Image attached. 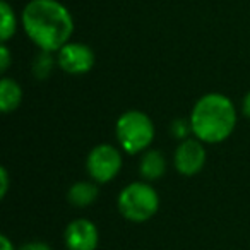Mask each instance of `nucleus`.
Wrapping results in <instances>:
<instances>
[{
	"mask_svg": "<svg viewBox=\"0 0 250 250\" xmlns=\"http://www.w3.org/2000/svg\"><path fill=\"white\" fill-rule=\"evenodd\" d=\"M63 242L67 250H96L100 243L98 226L87 218L72 219L65 226Z\"/></svg>",
	"mask_w": 250,
	"mask_h": 250,
	"instance_id": "6e6552de",
	"label": "nucleus"
},
{
	"mask_svg": "<svg viewBox=\"0 0 250 250\" xmlns=\"http://www.w3.org/2000/svg\"><path fill=\"white\" fill-rule=\"evenodd\" d=\"M22 101V87L12 77H2L0 81V110L2 113H11L18 110Z\"/></svg>",
	"mask_w": 250,
	"mask_h": 250,
	"instance_id": "9b49d317",
	"label": "nucleus"
},
{
	"mask_svg": "<svg viewBox=\"0 0 250 250\" xmlns=\"http://www.w3.org/2000/svg\"><path fill=\"white\" fill-rule=\"evenodd\" d=\"M139 173L143 180L156 182L167 173V158L160 149H147L139 161Z\"/></svg>",
	"mask_w": 250,
	"mask_h": 250,
	"instance_id": "1a4fd4ad",
	"label": "nucleus"
},
{
	"mask_svg": "<svg viewBox=\"0 0 250 250\" xmlns=\"http://www.w3.org/2000/svg\"><path fill=\"white\" fill-rule=\"evenodd\" d=\"M192 134V127H190V120H184V118H177L171 124V136L178 141L187 139L188 136Z\"/></svg>",
	"mask_w": 250,
	"mask_h": 250,
	"instance_id": "4468645a",
	"label": "nucleus"
},
{
	"mask_svg": "<svg viewBox=\"0 0 250 250\" xmlns=\"http://www.w3.org/2000/svg\"><path fill=\"white\" fill-rule=\"evenodd\" d=\"M18 250H52V247L45 242L35 240V242H28V243H24V245H21Z\"/></svg>",
	"mask_w": 250,
	"mask_h": 250,
	"instance_id": "f3484780",
	"label": "nucleus"
},
{
	"mask_svg": "<svg viewBox=\"0 0 250 250\" xmlns=\"http://www.w3.org/2000/svg\"><path fill=\"white\" fill-rule=\"evenodd\" d=\"M96 55L86 43L69 42L57 52V65L70 76H83L94 67Z\"/></svg>",
	"mask_w": 250,
	"mask_h": 250,
	"instance_id": "0eeeda50",
	"label": "nucleus"
},
{
	"mask_svg": "<svg viewBox=\"0 0 250 250\" xmlns=\"http://www.w3.org/2000/svg\"><path fill=\"white\" fill-rule=\"evenodd\" d=\"M124 167V156L122 149H118L113 144H98L89 151L86 158V170L87 175L98 185L108 184L115 180Z\"/></svg>",
	"mask_w": 250,
	"mask_h": 250,
	"instance_id": "39448f33",
	"label": "nucleus"
},
{
	"mask_svg": "<svg viewBox=\"0 0 250 250\" xmlns=\"http://www.w3.org/2000/svg\"><path fill=\"white\" fill-rule=\"evenodd\" d=\"M117 209L127 221L146 223L160 209V195L151 182H130L118 194Z\"/></svg>",
	"mask_w": 250,
	"mask_h": 250,
	"instance_id": "20e7f679",
	"label": "nucleus"
},
{
	"mask_svg": "<svg viewBox=\"0 0 250 250\" xmlns=\"http://www.w3.org/2000/svg\"><path fill=\"white\" fill-rule=\"evenodd\" d=\"M98 195H100V188L98 184L93 180H79L74 182L70 188L67 190V201L74 206V208H87L93 202H96Z\"/></svg>",
	"mask_w": 250,
	"mask_h": 250,
	"instance_id": "9d476101",
	"label": "nucleus"
},
{
	"mask_svg": "<svg viewBox=\"0 0 250 250\" xmlns=\"http://www.w3.org/2000/svg\"><path fill=\"white\" fill-rule=\"evenodd\" d=\"M208 161L206 144L197 137H187L180 141L173 153V167L184 177H194L201 173Z\"/></svg>",
	"mask_w": 250,
	"mask_h": 250,
	"instance_id": "423d86ee",
	"label": "nucleus"
},
{
	"mask_svg": "<svg viewBox=\"0 0 250 250\" xmlns=\"http://www.w3.org/2000/svg\"><path fill=\"white\" fill-rule=\"evenodd\" d=\"M11 63H12L11 50H9L7 43H2V46H0V70H2V72H7Z\"/></svg>",
	"mask_w": 250,
	"mask_h": 250,
	"instance_id": "2eb2a0df",
	"label": "nucleus"
},
{
	"mask_svg": "<svg viewBox=\"0 0 250 250\" xmlns=\"http://www.w3.org/2000/svg\"><path fill=\"white\" fill-rule=\"evenodd\" d=\"M242 113L245 115L247 118H250V91L243 96V100H242Z\"/></svg>",
	"mask_w": 250,
	"mask_h": 250,
	"instance_id": "6ab92c4d",
	"label": "nucleus"
},
{
	"mask_svg": "<svg viewBox=\"0 0 250 250\" xmlns=\"http://www.w3.org/2000/svg\"><path fill=\"white\" fill-rule=\"evenodd\" d=\"M57 63V55H53V52H45V50H40L36 53L35 60H33V74H35L36 79L45 81L52 76L53 67Z\"/></svg>",
	"mask_w": 250,
	"mask_h": 250,
	"instance_id": "ddd939ff",
	"label": "nucleus"
},
{
	"mask_svg": "<svg viewBox=\"0 0 250 250\" xmlns=\"http://www.w3.org/2000/svg\"><path fill=\"white\" fill-rule=\"evenodd\" d=\"M0 250H16L14 243L11 242V238L7 235L0 236Z\"/></svg>",
	"mask_w": 250,
	"mask_h": 250,
	"instance_id": "a211bd4d",
	"label": "nucleus"
},
{
	"mask_svg": "<svg viewBox=\"0 0 250 250\" xmlns=\"http://www.w3.org/2000/svg\"><path fill=\"white\" fill-rule=\"evenodd\" d=\"M21 26L38 50L57 53L74 35V18L59 0H29L21 12Z\"/></svg>",
	"mask_w": 250,
	"mask_h": 250,
	"instance_id": "f257e3e1",
	"label": "nucleus"
},
{
	"mask_svg": "<svg viewBox=\"0 0 250 250\" xmlns=\"http://www.w3.org/2000/svg\"><path fill=\"white\" fill-rule=\"evenodd\" d=\"M9 185H11V180H9V171L7 168H0V199H5L9 192Z\"/></svg>",
	"mask_w": 250,
	"mask_h": 250,
	"instance_id": "dca6fc26",
	"label": "nucleus"
},
{
	"mask_svg": "<svg viewBox=\"0 0 250 250\" xmlns=\"http://www.w3.org/2000/svg\"><path fill=\"white\" fill-rule=\"evenodd\" d=\"M156 136L154 122L141 110H127L117 118L115 137L120 149L127 154H141L149 149Z\"/></svg>",
	"mask_w": 250,
	"mask_h": 250,
	"instance_id": "7ed1b4c3",
	"label": "nucleus"
},
{
	"mask_svg": "<svg viewBox=\"0 0 250 250\" xmlns=\"http://www.w3.org/2000/svg\"><path fill=\"white\" fill-rule=\"evenodd\" d=\"M0 40L2 43H7L18 31V16L5 0L0 2Z\"/></svg>",
	"mask_w": 250,
	"mask_h": 250,
	"instance_id": "f8f14e48",
	"label": "nucleus"
},
{
	"mask_svg": "<svg viewBox=\"0 0 250 250\" xmlns=\"http://www.w3.org/2000/svg\"><path fill=\"white\" fill-rule=\"evenodd\" d=\"M236 118V108L226 94L208 93L195 101L188 120L194 137L204 144H219L233 134Z\"/></svg>",
	"mask_w": 250,
	"mask_h": 250,
	"instance_id": "f03ea898",
	"label": "nucleus"
}]
</instances>
